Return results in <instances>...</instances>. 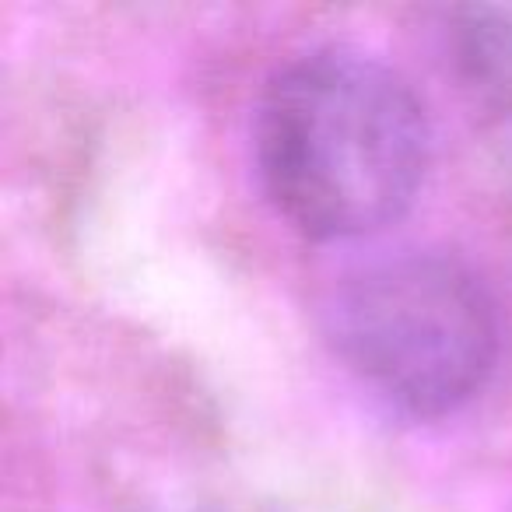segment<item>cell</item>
Here are the masks:
<instances>
[{"mask_svg":"<svg viewBox=\"0 0 512 512\" xmlns=\"http://www.w3.org/2000/svg\"><path fill=\"white\" fill-rule=\"evenodd\" d=\"M271 207L320 242L376 235L414 204L432 130L411 81L351 46H320L267 81L253 123Z\"/></svg>","mask_w":512,"mask_h":512,"instance_id":"obj_1","label":"cell"},{"mask_svg":"<svg viewBox=\"0 0 512 512\" xmlns=\"http://www.w3.org/2000/svg\"><path fill=\"white\" fill-rule=\"evenodd\" d=\"M337 362L407 414H456L495 372L502 320L474 267L439 249H400L348 271L323 306Z\"/></svg>","mask_w":512,"mask_h":512,"instance_id":"obj_2","label":"cell"}]
</instances>
